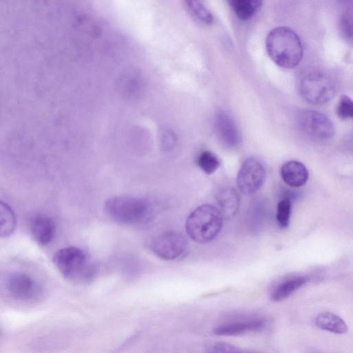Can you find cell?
<instances>
[{
    "instance_id": "obj_22",
    "label": "cell",
    "mask_w": 353,
    "mask_h": 353,
    "mask_svg": "<svg viewBox=\"0 0 353 353\" xmlns=\"http://www.w3.org/2000/svg\"><path fill=\"white\" fill-rule=\"evenodd\" d=\"M205 353H260L257 351L239 347L225 342H218L209 347Z\"/></svg>"
},
{
    "instance_id": "obj_24",
    "label": "cell",
    "mask_w": 353,
    "mask_h": 353,
    "mask_svg": "<svg viewBox=\"0 0 353 353\" xmlns=\"http://www.w3.org/2000/svg\"><path fill=\"white\" fill-rule=\"evenodd\" d=\"M352 21L350 16L346 14L341 21V30L344 36L347 39L352 37Z\"/></svg>"
},
{
    "instance_id": "obj_12",
    "label": "cell",
    "mask_w": 353,
    "mask_h": 353,
    "mask_svg": "<svg viewBox=\"0 0 353 353\" xmlns=\"http://www.w3.org/2000/svg\"><path fill=\"white\" fill-rule=\"evenodd\" d=\"M215 130L222 144L228 148H236L240 142V136L232 119L223 112L215 117Z\"/></svg>"
},
{
    "instance_id": "obj_1",
    "label": "cell",
    "mask_w": 353,
    "mask_h": 353,
    "mask_svg": "<svg viewBox=\"0 0 353 353\" xmlns=\"http://www.w3.org/2000/svg\"><path fill=\"white\" fill-rule=\"evenodd\" d=\"M265 46L270 58L281 68H294L303 57V46L299 36L288 27L272 29L266 37Z\"/></svg>"
},
{
    "instance_id": "obj_16",
    "label": "cell",
    "mask_w": 353,
    "mask_h": 353,
    "mask_svg": "<svg viewBox=\"0 0 353 353\" xmlns=\"http://www.w3.org/2000/svg\"><path fill=\"white\" fill-rule=\"evenodd\" d=\"M315 325L323 330L336 334H343L348 331V327L344 320L332 312H322L314 319Z\"/></svg>"
},
{
    "instance_id": "obj_10",
    "label": "cell",
    "mask_w": 353,
    "mask_h": 353,
    "mask_svg": "<svg viewBox=\"0 0 353 353\" xmlns=\"http://www.w3.org/2000/svg\"><path fill=\"white\" fill-rule=\"evenodd\" d=\"M266 320L262 318H248L228 321L217 325L212 332L217 336H234L264 329Z\"/></svg>"
},
{
    "instance_id": "obj_9",
    "label": "cell",
    "mask_w": 353,
    "mask_h": 353,
    "mask_svg": "<svg viewBox=\"0 0 353 353\" xmlns=\"http://www.w3.org/2000/svg\"><path fill=\"white\" fill-rule=\"evenodd\" d=\"M308 281V276L299 273L283 275L271 283L268 295L273 302L282 301L302 288Z\"/></svg>"
},
{
    "instance_id": "obj_18",
    "label": "cell",
    "mask_w": 353,
    "mask_h": 353,
    "mask_svg": "<svg viewBox=\"0 0 353 353\" xmlns=\"http://www.w3.org/2000/svg\"><path fill=\"white\" fill-rule=\"evenodd\" d=\"M228 3L236 16L242 21L252 19L262 4L261 1L256 0H232Z\"/></svg>"
},
{
    "instance_id": "obj_6",
    "label": "cell",
    "mask_w": 353,
    "mask_h": 353,
    "mask_svg": "<svg viewBox=\"0 0 353 353\" xmlns=\"http://www.w3.org/2000/svg\"><path fill=\"white\" fill-rule=\"evenodd\" d=\"M188 245L186 238L181 233L168 231L154 236L150 243V248L157 257L172 261L183 255Z\"/></svg>"
},
{
    "instance_id": "obj_21",
    "label": "cell",
    "mask_w": 353,
    "mask_h": 353,
    "mask_svg": "<svg viewBox=\"0 0 353 353\" xmlns=\"http://www.w3.org/2000/svg\"><path fill=\"white\" fill-rule=\"evenodd\" d=\"M187 6L191 13L203 23L210 24L213 22V16L210 10L199 1H187Z\"/></svg>"
},
{
    "instance_id": "obj_23",
    "label": "cell",
    "mask_w": 353,
    "mask_h": 353,
    "mask_svg": "<svg viewBox=\"0 0 353 353\" xmlns=\"http://www.w3.org/2000/svg\"><path fill=\"white\" fill-rule=\"evenodd\" d=\"M337 114L342 119H347L352 118L353 116V103L352 99L343 95L341 97L338 108Z\"/></svg>"
},
{
    "instance_id": "obj_2",
    "label": "cell",
    "mask_w": 353,
    "mask_h": 353,
    "mask_svg": "<svg viewBox=\"0 0 353 353\" xmlns=\"http://www.w3.org/2000/svg\"><path fill=\"white\" fill-rule=\"evenodd\" d=\"M107 216L113 221L123 225H136L145 222L151 216V205L145 199L116 196L104 204Z\"/></svg>"
},
{
    "instance_id": "obj_7",
    "label": "cell",
    "mask_w": 353,
    "mask_h": 353,
    "mask_svg": "<svg viewBox=\"0 0 353 353\" xmlns=\"http://www.w3.org/2000/svg\"><path fill=\"white\" fill-rule=\"evenodd\" d=\"M296 122L302 132L316 139L327 140L334 134L332 121L325 114L315 110H301L296 116Z\"/></svg>"
},
{
    "instance_id": "obj_14",
    "label": "cell",
    "mask_w": 353,
    "mask_h": 353,
    "mask_svg": "<svg viewBox=\"0 0 353 353\" xmlns=\"http://www.w3.org/2000/svg\"><path fill=\"white\" fill-rule=\"evenodd\" d=\"M216 208L223 219H230L238 212L240 205V196L233 188L221 189L216 196Z\"/></svg>"
},
{
    "instance_id": "obj_11",
    "label": "cell",
    "mask_w": 353,
    "mask_h": 353,
    "mask_svg": "<svg viewBox=\"0 0 353 353\" xmlns=\"http://www.w3.org/2000/svg\"><path fill=\"white\" fill-rule=\"evenodd\" d=\"M6 288L12 296L21 300L32 299L39 292L36 281L23 272L12 273L7 279Z\"/></svg>"
},
{
    "instance_id": "obj_20",
    "label": "cell",
    "mask_w": 353,
    "mask_h": 353,
    "mask_svg": "<svg viewBox=\"0 0 353 353\" xmlns=\"http://www.w3.org/2000/svg\"><path fill=\"white\" fill-rule=\"evenodd\" d=\"M292 210V199L289 197H284L281 199L276 208V221L281 228L288 227L290 220Z\"/></svg>"
},
{
    "instance_id": "obj_4",
    "label": "cell",
    "mask_w": 353,
    "mask_h": 353,
    "mask_svg": "<svg viewBox=\"0 0 353 353\" xmlns=\"http://www.w3.org/2000/svg\"><path fill=\"white\" fill-rule=\"evenodd\" d=\"M52 261L62 276L69 280L85 281L92 275L85 253L74 246L63 248L53 255Z\"/></svg>"
},
{
    "instance_id": "obj_3",
    "label": "cell",
    "mask_w": 353,
    "mask_h": 353,
    "mask_svg": "<svg viewBox=\"0 0 353 353\" xmlns=\"http://www.w3.org/2000/svg\"><path fill=\"white\" fill-rule=\"evenodd\" d=\"M223 217L216 206L204 204L194 209L185 221L189 237L199 243L214 239L221 230Z\"/></svg>"
},
{
    "instance_id": "obj_13",
    "label": "cell",
    "mask_w": 353,
    "mask_h": 353,
    "mask_svg": "<svg viewBox=\"0 0 353 353\" xmlns=\"http://www.w3.org/2000/svg\"><path fill=\"white\" fill-rule=\"evenodd\" d=\"M30 230L34 241L42 246L50 244L56 234L54 221L45 214L35 216L30 222Z\"/></svg>"
},
{
    "instance_id": "obj_17",
    "label": "cell",
    "mask_w": 353,
    "mask_h": 353,
    "mask_svg": "<svg viewBox=\"0 0 353 353\" xmlns=\"http://www.w3.org/2000/svg\"><path fill=\"white\" fill-rule=\"evenodd\" d=\"M17 226V217L14 210L6 202L0 200V238L13 234Z\"/></svg>"
},
{
    "instance_id": "obj_8",
    "label": "cell",
    "mask_w": 353,
    "mask_h": 353,
    "mask_svg": "<svg viewBox=\"0 0 353 353\" xmlns=\"http://www.w3.org/2000/svg\"><path fill=\"white\" fill-rule=\"evenodd\" d=\"M265 176L263 164L256 158L249 157L243 162L238 172V188L244 194L255 193L263 186Z\"/></svg>"
},
{
    "instance_id": "obj_5",
    "label": "cell",
    "mask_w": 353,
    "mask_h": 353,
    "mask_svg": "<svg viewBox=\"0 0 353 353\" xmlns=\"http://www.w3.org/2000/svg\"><path fill=\"white\" fill-rule=\"evenodd\" d=\"M299 90L308 103L322 105L332 99L336 88L334 81L326 73L312 72L301 79Z\"/></svg>"
},
{
    "instance_id": "obj_15",
    "label": "cell",
    "mask_w": 353,
    "mask_h": 353,
    "mask_svg": "<svg viewBox=\"0 0 353 353\" xmlns=\"http://www.w3.org/2000/svg\"><path fill=\"white\" fill-rule=\"evenodd\" d=\"M280 174L285 183L293 188L303 186L309 178V172L305 165L295 160L283 163Z\"/></svg>"
},
{
    "instance_id": "obj_19",
    "label": "cell",
    "mask_w": 353,
    "mask_h": 353,
    "mask_svg": "<svg viewBox=\"0 0 353 353\" xmlns=\"http://www.w3.org/2000/svg\"><path fill=\"white\" fill-rule=\"evenodd\" d=\"M197 165L206 174L214 172L220 166L219 158L210 151H203L197 157Z\"/></svg>"
}]
</instances>
